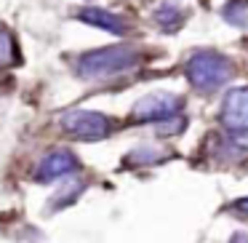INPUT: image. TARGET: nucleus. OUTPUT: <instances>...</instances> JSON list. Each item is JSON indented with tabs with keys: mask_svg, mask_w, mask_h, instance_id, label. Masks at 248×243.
I'll list each match as a JSON object with an SVG mask.
<instances>
[{
	"mask_svg": "<svg viewBox=\"0 0 248 243\" xmlns=\"http://www.w3.org/2000/svg\"><path fill=\"white\" fill-rule=\"evenodd\" d=\"M221 16L227 24L232 27H246L248 24V0H230L224 8H221Z\"/></svg>",
	"mask_w": 248,
	"mask_h": 243,
	"instance_id": "obj_10",
	"label": "nucleus"
},
{
	"mask_svg": "<svg viewBox=\"0 0 248 243\" xmlns=\"http://www.w3.org/2000/svg\"><path fill=\"white\" fill-rule=\"evenodd\" d=\"M184 19H187V11H184V8H179V3H171V0H163L160 6L155 8V22L160 24L166 32L176 30Z\"/></svg>",
	"mask_w": 248,
	"mask_h": 243,
	"instance_id": "obj_8",
	"label": "nucleus"
},
{
	"mask_svg": "<svg viewBox=\"0 0 248 243\" xmlns=\"http://www.w3.org/2000/svg\"><path fill=\"white\" fill-rule=\"evenodd\" d=\"M78 168H80V161H78L75 152L67 150V147H59V150H51L38 163V168H35V182L51 184L56 179H70V177H75Z\"/></svg>",
	"mask_w": 248,
	"mask_h": 243,
	"instance_id": "obj_6",
	"label": "nucleus"
},
{
	"mask_svg": "<svg viewBox=\"0 0 248 243\" xmlns=\"http://www.w3.org/2000/svg\"><path fill=\"white\" fill-rule=\"evenodd\" d=\"M219 120L232 142L248 139V86H235L224 94Z\"/></svg>",
	"mask_w": 248,
	"mask_h": 243,
	"instance_id": "obj_4",
	"label": "nucleus"
},
{
	"mask_svg": "<svg viewBox=\"0 0 248 243\" xmlns=\"http://www.w3.org/2000/svg\"><path fill=\"white\" fill-rule=\"evenodd\" d=\"M83 190H86V182H83V179H78V177H70V184H67L64 190H59V193H56V198L51 200V209H64V206L75 203L78 195H80Z\"/></svg>",
	"mask_w": 248,
	"mask_h": 243,
	"instance_id": "obj_11",
	"label": "nucleus"
},
{
	"mask_svg": "<svg viewBox=\"0 0 248 243\" xmlns=\"http://www.w3.org/2000/svg\"><path fill=\"white\" fill-rule=\"evenodd\" d=\"M144 54L136 46H102L78 56V75L86 81H109L123 72H134L141 65Z\"/></svg>",
	"mask_w": 248,
	"mask_h": 243,
	"instance_id": "obj_1",
	"label": "nucleus"
},
{
	"mask_svg": "<svg viewBox=\"0 0 248 243\" xmlns=\"http://www.w3.org/2000/svg\"><path fill=\"white\" fill-rule=\"evenodd\" d=\"M19 62H22V56H19V49H16V40H14L11 30L0 24V67L11 70Z\"/></svg>",
	"mask_w": 248,
	"mask_h": 243,
	"instance_id": "obj_9",
	"label": "nucleus"
},
{
	"mask_svg": "<svg viewBox=\"0 0 248 243\" xmlns=\"http://www.w3.org/2000/svg\"><path fill=\"white\" fill-rule=\"evenodd\" d=\"M184 123H187V120H184L182 115H179V118H173V120H168V123H160V126H157V134H160V136L176 134L179 129H184Z\"/></svg>",
	"mask_w": 248,
	"mask_h": 243,
	"instance_id": "obj_13",
	"label": "nucleus"
},
{
	"mask_svg": "<svg viewBox=\"0 0 248 243\" xmlns=\"http://www.w3.org/2000/svg\"><path fill=\"white\" fill-rule=\"evenodd\" d=\"M184 110V99L179 94H147L131 107V120L134 123H168V120L179 118Z\"/></svg>",
	"mask_w": 248,
	"mask_h": 243,
	"instance_id": "obj_3",
	"label": "nucleus"
},
{
	"mask_svg": "<svg viewBox=\"0 0 248 243\" xmlns=\"http://www.w3.org/2000/svg\"><path fill=\"white\" fill-rule=\"evenodd\" d=\"M227 209L232 211V214H237L240 219H248V195H243V198H237V200H232Z\"/></svg>",
	"mask_w": 248,
	"mask_h": 243,
	"instance_id": "obj_14",
	"label": "nucleus"
},
{
	"mask_svg": "<svg viewBox=\"0 0 248 243\" xmlns=\"http://www.w3.org/2000/svg\"><path fill=\"white\" fill-rule=\"evenodd\" d=\"M62 129L75 139L93 142V139H104L112 131V120L107 115L96 113V110H70V113L62 115Z\"/></svg>",
	"mask_w": 248,
	"mask_h": 243,
	"instance_id": "obj_5",
	"label": "nucleus"
},
{
	"mask_svg": "<svg viewBox=\"0 0 248 243\" xmlns=\"http://www.w3.org/2000/svg\"><path fill=\"white\" fill-rule=\"evenodd\" d=\"M163 150L157 147H136L125 155V166H150V163H160Z\"/></svg>",
	"mask_w": 248,
	"mask_h": 243,
	"instance_id": "obj_12",
	"label": "nucleus"
},
{
	"mask_svg": "<svg viewBox=\"0 0 248 243\" xmlns=\"http://www.w3.org/2000/svg\"><path fill=\"white\" fill-rule=\"evenodd\" d=\"M230 243H248V235H246V232H235Z\"/></svg>",
	"mask_w": 248,
	"mask_h": 243,
	"instance_id": "obj_15",
	"label": "nucleus"
},
{
	"mask_svg": "<svg viewBox=\"0 0 248 243\" xmlns=\"http://www.w3.org/2000/svg\"><path fill=\"white\" fill-rule=\"evenodd\" d=\"M232 70H235L232 62L227 59L224 54L211 51V49L195 51L187 59V65H184L189 86L200 94H211V91H216V88H221L232 78Z\"/></svg>",
	"mask_w": 248,
	"mask_h": 243,
	"instance_id": "obj_2",
	"label": "nucleus"
},
{
	"mask_svg": "<svg viewBox=\"0 0 248 243\" xmlns=\"http://www.w3.org/2000/svg\"><path fill=\"white\" fill-rule=\"evenodd\" d=\"M78 22H86V24H91V27H96V30H104V32H109V35H118V38L128 32V22H125L120 14H112V11L99 8V6L80 8V11H78Z\"/></svg>",
	"mask_w": 248,
	"mask_h": 243,
	"instance_id": "obj_7",
	"label": "nucleus"
}]
</instances>
